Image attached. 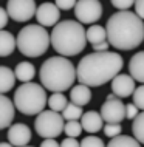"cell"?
<instances>
[{
  "label": "cell",
  "mask_w": 144,
  "mask_h": 147,
  "mask_svg": "<svg viewBox=\"0 0 144 147\" xmlns=\"http://www.w3.org/2000/svg\"><path fill=\"white\" fill-rule=\"evenodd\" d=\"M26 147H31V146H26Z\"/></svg>",
  "instance_id": "cell-40"
},
{
  "label": "cell",
  "mask_w": 144,
  "mask_h": 147,
  "mask_svg": "<svg viewBox=\"0 0 144 147\" xmlns=\"http://www.w3.org/2000/svg\"><path fill=\"white\" fill-rule=\"evenodd\" d=\"M34 129L41 138L54 140V138L59 136V135L64 132V129H65L64 116L59 115L57 112H53V110H43V112L41 115H37V118H36Z\"/></svg>",
  "instance_id": "cell-7"
},
{
  "label": "cell",
  "mask_w": 144,
  "mask_h": 147,
  "mask_svg": "<svg viewBox=\"0 0 144 147\" xmlns=\"http://www.w3.org/2000/svg\"><path fill=\"white\" fill-rule=\"evenodd\" d=\"M132 132H133V138L139 144H144V112H141L135 118L133 124H132Z\"/></svg>",
  "instance_id": "cell-24"
},
{
  "label": "cell",
  "mask_w": 144,
  "mask_h": 147,
  "mask_svg": "<svg viewBox=\"0 0 144 147\" xmlns=\"http://www.w3.org/2000/svg\"><path fill=\"white\" fill-rule=\"evenodd\" d=\"M48 104L45 88L36 82H26L14 91V105L22 115H41Z\"/></svg>",
  "instance_id": "cell-5"
},
{
  "label": "cell",
  "mask_w": 144,
  "mask_h": 147,
  "mask_svg": "<svg viewBox=\"0 0 144 147\" xmlns=\"http://www.w3.org/2000/svg\"><path fill=\"white\" fill-rule=\"evenodd\" d=\"M113 99H116V96H115L113 93H110L109 96H107V101H113Z\"/></svg>",
  "instance_id": "cell-39"
},
{
  "label": "cell",
  "mask_w": 144,
  "mask_h": 147,
  "mask_svg": "<svg viewBox=\"0 0 144 147\" xmlns=\"http://www.w3.org/2000/svg\"><path fill=\"white\" fill-rule=\"evenodd\" d=\"M99 113H101L104 122H107V124H119L126 118V105L122 104L121 99L105 101L101 105Z\"/></svg>",
  "instance_id": "cell-10"
},
{
  "label": "cell",
  "mask_w": 144,
  "mask_h": 147,
  "mask_svg": "<svg viewBox=\"0 0 144 147\" xmlns=\"http://www.w3.org/2000/svg\"><path fill=\"white\" fill-rule=\"evenodd\" d=\"M121 132H122L121 124H105L104 125V133L109 138H116L121 135Z\"/></svg>",
  "instance_id": "cell-28"
},
{
  "label": "cell",
  "mask_w": 144,
  "mask_h": 147,
  "mask_svg": "<svg viewBox=\"0 0 144 147\" xmlns=\"http://www.w3.org/2000/svg\"><path fill=\"white\" fill-rule=\"evenodd\" d=\"M16 73L5 65H0V94H5L13 90L16 84Z\"/></svg>",
  "instance_id": "cell-19"
},
{
  "label": "cell",
  "mask_w": 144,
  "mask_h": 147,
  "mask_svg": "<svg viewBox=\"0 0 144 147\" xmlns=\"http://www.w3.org/2000/svg\"><path fill=\"white\" fill-rule=\"evenodd\" d=\"M70 101L73 104L82 107V105H87L89 102L91 101V90L90 87L84 85V84H79V85H74L70 91Z\"/></svg>",
  "instance_id": "cell-17"
},
{
  "label": "cell",
  "mask_w": 144,
  "mask_h": 147,
  "mask_svg": "<svg viewBox=\"0 0 144 147\" xmlns=\"http://www.w3.org/2000/svg\"><path fill=\"white\" fill-rule=\"evenodd\" d=\"M17 47V39L9 31H0V57H6L13 54V51Z\"/></svg>",
  "instance_id": "cell-18"
},
{
  "label": "cell",
  "mask_w": 144,
  "mask_h": 147,
  "mask_svg": "<svg viewBox=\"0 0 144 147\" xmlns=\"http://www.w3.org/2000/svg\"><path fill=\"white\" fill-rule=\"evenodd\" d=\"M62 116H64L65 121H79V119H82V116H84L82 107L70 102V104L67 105V109L62 112Z\"/></svg>",
  "instance_id": "cell-25"
},
{
  "label": "cell",
  "mask_w": 144,
  "mask_h": 147,
  "mask_svg": "<svg viewBox=\"0 0 144 147\" xmlns=\"http://www.w3.org/2000/svg\"><path fill=\"white\" fill-rule=\"evenodd\" d=\"M81 147H107L104 144V141L101 138L95 136V135H90V136H85L81 141Z\"/></svg>",
  "instance_id": "cell-27"
},
{
  "label": "cell",
  "mask_w": 144,
  "mask_h": 147,
  "mask_svg": "<svg viewBox=\"0 0 144 147\" xmlns=\"http://www.w3.org/2000/svg\"><path fill=\"white\" fill-rule=\"evenodd\" d=\"M87 42V31L76 20H62L51 31V45L64 57L78 56Z\"/></svg>",
  "instance_id": "cell-4"
},
{
  "label": "cell",
  "mask_w": 144,
  "mask_h": 147,
  "mask_svg": "<svg viewBox=\"0 0 144 147\" xmlns=\"http://www.w3.org/2000/svg\"><path fill=\"white\" fill-rule=\"evenodd\" d=\"M61 147H81V144L78 142L76 138H68L67 136L65 140L61 142Z\"/></svg>",
  "instance_id": "cell-34"
},
{
  "label": "cell",
  "mask_w": 144,
  "mask_h": 147,
  "mask_svg": "<svg viewBox=\"0 0 144 147\" xmlns=\"http://www.w3.org/2000/svg\"><path fill=\"white\" fill-rule=\"evenodd\" d=\"M76 3H78V2H74V0H57V2H56V6H57L61 11L71 9V8L74 9Z\"/></svg>",
  "instance_id": "cell-31"
},
{
  "label": "cell",
  "mask_w": 144,
  "mask_h": 147,
  "mask_svg": "<svg viewBox=\"0 0 144 147\" xmlns=\"http://www.w3.org/2000/svg\"><path fill=\"white\" fill-rule=\"evenodd\" d=\"M135 90V79L130 74H118L112 81V91L116 98H129L133 96Z\"/></svg>",
  "instance_id": "cell-12"
},
{
  "label": "cell",
  "mask_w": 144,
  "mask_h": 147,
  "mask_svg": "<svg viewBox=\"0 0 144 147\" xmlns=\"http://www.w3.org/2000/svg\"><path fill=\"white\" fill-rule=\"evenodd\" d=\"M112 5L119 11H129L130 6H135V2H132V0H113Z\"/></svg>",
  "instance_id": "cell-30"
},
{
  "label": "cell",
  "mask_w": 144,
  "mask_h": 147,
  "mask_svg": "<svg viewBox=\"0 0 144 147\" xmlns=\"http://www.w3.org/2000/svg\"><path fill=\"white\" fill-rule=\"evenodd\" d=\"M107 147H141V144L135 140L133 136H126V135H119L116 138H112Z\"/></svg>",
  "instance_id": "cell-22"
},
{
  "label": "cell",
  "mask_w": 144,
  "mask_h": 147,
  "mask_svg": "<svg viewBox=\"0 0 144 147\" xmlns=\"http://www.w3.org/2000/svg\"><path fill=\"white\" fill-rule=\"evenodd\" d=\"M138 107L135 105V104H129V105H126V118H129V119H133L135 121V118L139 115L138 112Z\"/></svg>",
  "instance_id": "cell-32"
},
{
  "label": "cell",
  "mask_w": 144,
  "mask_h": 147,
  "mask_svg": "<svg viewBox=\"0 0 144 147\" xmlns=\"http://www.w3.org/2000/svg\"><path fill=\"white\" fill-rule=\"evenodd\" d=\"M48 105H50V109L53 110V112H64V110L67 109V105H68V102H67V98L64 96L62 93H53L50 98H48Z\"/></svg>",
  "instance_id": "cell-23"
},
{
  "label": "cell",
  "mask_w": 144,
  "mask_h": 147,
  "mask_svg": "<svg viewBox=\"0 0 144 147\" xmlns=\"http://www.w3.org/2000/svg\"><path fill=\"white\" fill-rule=\"evenodd\" d=\"M107 42L118 50H133L144 42V22L137 13L118 11L107 20Z\"/></svg>",
  "instance_id": "cell-2"
},
{
  "label": "cell",
  "mask_w": 144,
  "mask_h": 147,
  "mask_svg": "<svg viewBox=\"0 0 144 147\" xmlns=\"http://www.w3.org/2000/svg\"><path fill=\"white\" fill-rule=\"evenodd\" d=\"M39 147H61V144H59L56 140H43L42 144Z\"/></svg>",
  "instance_id": "cell-37"
},
{
  "label": "cell",
  "mask_w": 144,
  "mask_h": 147,
  "mask_svg": "<svg viewBox=\"0 0 144 147\" xmlns=\"http://www.w3.org/2000/svg\"><path fill=\"white\" fill-rule=\"evenodd\" d=\"M8 141L14 147H26L31 141L30 127L22 124V122L13 124L9 127V130H8Z\"/></svg>",
  "instance_id": "cell-13"
},
{
  "label": "cell",
  "mask_w": 144,
  "mask_h": 147,
  "mask_svg": "<svg viewBox=\"0 0 144 147\" xmlns=\"http://www.w3.org/2000/svg\"><path fill=\"white\" fill-rule=\"evenodd\" d=\"M135 13L139 19L144 20V0H139V2H135Z\"/></svg>",
  "instance_id": "cell-35"
},
{
  "label": "cell",
  "mask_w": 144,
  "mask_h": 147,
  "mask_svg": "<svg viewBox=\"0 0 144 147\" xmlns=\"http://www.w3.org/2000/svg\"><path fill=\"white\" fill-rule=\"evenodd\" d=\"M82 124L79 121H68L65 124V129H64V132H65V135L68 138H76V136H79L82 132Z\"/></svg>",
  "instance_id": "cell-26"
},
{
  "label": "cell",
  "mask_w": 144,
  "mask_h": 147,
  "mask_svg": "<svg viewBox=\"0 0 144 147\" xmlns=\"http://www.w3.org/2000/svg\"><path fill=\"white\" fill-rule=\"evenodd\" d=\"M8 19H9L8 11H5L2 6H0V31H3V28L8 25Z\"/></svg>",
  "instance_id": "cell-33"
},
{
  "label": "cell",
  "mask_w": 144,
  "mask_h": 147,
  "mask_svg": "<svg viewBox=\"0 0 144 147\" xmlns=\"http://www.w3.org/2000/svg\"><path fill=\"white\" fill-rule=\"evenodd\" d=\"M133 104L139 110H144V85H139L133 93Z\"/></svg>",
  "instance_id": "cell-29"
},
{
  "label": "cell",
  "mask_w": 144,
  "mask_h": 147,
  "mask_svg": "<svg viewBox=\"0 0 144 147\" xmlns=\"http://www.w3.org/2000/svg\"><path fill=\"white\" fill-rule=\"evenodd\" d=\"M51 34L41 25H26L17 34V48L26 57H39L47 53Z\"/></svg>",
  "instance_id": "cell-6"
},
{
  "label": "cell",
  "mask_w": 144,
  "mask_h": 147,
  "mask_svg": "<svg viewBox=\"0 0 144 147\" xmlns=\"http://www.w3.org/2000/svg\"><path fill=\"white\" fill-rule=\"evenodd\" d=\"M93 47V50H95V53H104V51H109L107 48L110 47V43L109 42H102V43H98V45H91Z\"/></svg>",
  "instance_id": "cell-36"
},
{
  "label": "cell",
  "mask_w": 144,
  "mask_h": 147,
  "mask_svg": "<svg viewBox=\"0 0 144 147\" xmlns=\"http://www.w3.org/2000/svg\"><path fill=\"white\" fill-rule=\"evenodd\" d=\"M39 78H41L43 88L53 93H62L74 84L78 73H76V67L73 65V62L67 57L53 56L42 63Z\"/></svg>",
  "instance_id": "cell-3"
},
{
  "label": "cell",
  "mask_w": 144,
  "mask_h": 147,
  "mask_svg": "<svg viewBox=\"0 0 144 147\" xmlns=\"http://www.w3.org/2000/svg\"><path fill=\"white\" fill-rule=\"evenodd\" d=\"M14 115H16L14 101H11L5 94H0V130L11 127Z\"/></svg>",
  "instance_id": "cell-14"
},
{
  "label": "cell",
  "mask_w": 144,
  "mask_h": 147,
  "mask_svg": "<svg viewBox=\"0 0 144 147\" xmlns=\"http://www.w3.org/2000/svg\"><path fill=\"white\" fill-rule=\"evenodd\" d=\"M74 16L79 23H95L102 16V5L98 0H79L74 6Z\"/></svg>",
  "instance_id": "cell-8"
},
{
  "label": "cell",
  "mask_w": 144,
  "mask_h": 147,
  "mask_svg": "<svg viewBox=\"0 0 144 147\" xmlns=\"http://www.w3.org/2000/svg\"><path fill=\"white\" fill-rule=\"evenodd\" d=\"M6 11L14 22H28L37 13V5L34 0H9Z\"/></svg>",
  "instance_id": "cell-9"
},
{
  "label": "cell",
  "mask_w": 144,
  "mask_h": 147,
  "mask_svg": "<svg viewBox=\"0 0 144 147\" xmlns=\"http://www.w3.org/2000/svg\"><path fill=\"white\" fill-rule=\"evenodd\" d=\"M16 78L19 79L20 82H23V84H26V82H30L31 79H33L36 76V68L33 63L30 62H20L16 65Z\"/></svg>",
  "instance_id": "cell-20"
},
{
  "label": "cell",
  "mask_w": 144,
  "mask_h": 147,
  "mask_svg": "<svg viewBox=\"0 0 144 147\" xmlns=\"http://www.w3.org/2000/svg\"><path fill=\"white\" fill-rule=\"evenodd\" d=\"M0 147H14V146L9 144V142H0Z\"/></svg>",
  "instance_id": "cell-38"
},
{
  "label": "cell",
  "mask_w": 144,
  "mask_h": 147,
  "mask_svg": "<svg viewBox=\"0 0 144 147\" xmlns=\"http://www.w3.org/2000/svg\"><path fill=\"white\" fill-rule=\"evenodd\" d=\"M59 17H61V9L56 6V3H42L37 6V13H36V19L41 26H56L59 23Z\"/></svg>",
  "instance_id": "cell-11"
},
{
  "label": "cell",
  "mask_w": 144,
  "mask_h": 147,
  "mask_svg": "<svg viewBox=\"0 0 144 147\" xmlns=\"http://www.w3.org/2000/svg\"><path fill=\"white\" fill-rule=\"evenodd\" d=\"M124 65L121 54L115 51L90 53L84 56L76 67L79 82L87 87H101L113 81Z\"/></svg>",
  "instance_id": "cell-1"
},
{
  "label": "cell",
  "mask_w": 144,
  "mask_h": 147,
  "mask_svg": "<svg viewBox=\"0 0 144 147\" xmlns=\"http://www.w3.org/2000/svg\"><path fill=\"white\" fill-rule=\"evenodd\" d=\"M107 39V31L105 28H102L101 25H91L89 30H87V40H89L91 45H98V43L105 42Z\"/></svg>",
  "instance_id": "cell-21"
},
{
  "label": "cell",
  "mask_w": 144,
  "mask_h": 147,
  "mask_svg": "<svg viewBox=\"0 0 144 147\" xmlns=\"http://www.w3.org/2000/svg\"><path fill=\"white\" fill-rule=\"evenodd\" d=\"M102 122L104 119L101 116V113L98 112H87L84 113V116L81 119V124H82V129L85 130L87 133H96L102 129Z\"/></svg>",
  "instance_id": "cell-15"
},
{
  "label": "cell",
  "mask_w": 144,
  "mask_h": 147,
  "mask_svg": "<svg viewBox=\"0 0 144 147\" xmlns=\"http://www.w3.org/2000/svg\"><path fill=\"white\" fill-rule=\"evenodd\" d=\"M129 73L135 81L144 84V51H139L132 56L129 61Z\"/></svg>",
  "instance_id": "cell-16"
}]
</instances>
